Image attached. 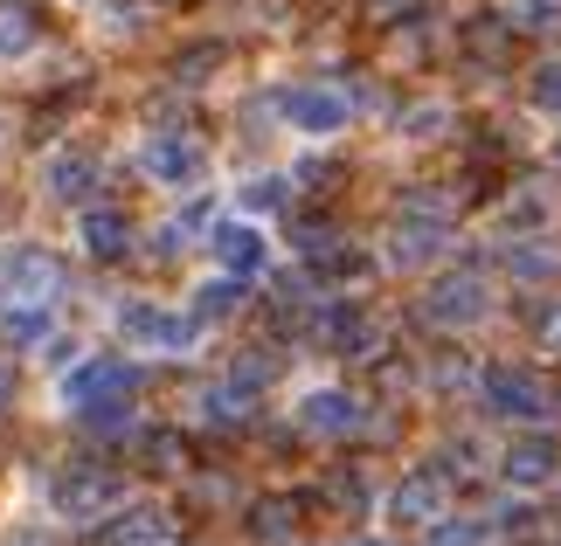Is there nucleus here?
I'll return each instance as SVG.
<instances>
[{
    "instance_id": "obj_30",
    "label": "nucleus",
    "mask_w": 561,
    "mask_h": 546,
    "mask_svg": "<svg viewBox=\"0 0 561 546\" xmlns=\"http://www.w3.org/2000/svg\"><path fill=\"white\" fill-rule=\"evenodd\" d=\"M8 546H56V539H49V533H35V526H28V533H14Z\"/></svg>"
},
{
    "instance_id": "obj_4",
    "label": "nucleus",
    "mask_w": 561,
    "mask_h": 546,
    "mask_svg": "<svg viewBox=\"0 0 561 546\" xmlns=\"http://www.w3.org/2000/svg\"><path fill=\"white\" fill-rule=\"evenodd\" d=\"M139 173H146L153 187L187 194V187L208 181V146L194 139V132H146V139H139Z\"/></svg>"
},
{
    "instance_id": "obj_15",
    "label": "nucleus",
    "mask_w": 561,
    "mask_h": 546,
    "mask_svg": "<svg viewBox=\"0 0 561 546\" xmlns=\"http://www.w3.org/2000/svg\"><path fill=\"white\" fill-rule=\"evenodd\" d=\"M444 214H409V222L396 229V249H388V264L396 270H416V264H430V256L444 249Z\"/></svg>"
},
{
    "instance_id": "obj_9",
    "label": "nucleus",
    "mask_w": 561,
    "mask_h": 546,
    "mask_svg": "<svg viewBox=\"0 0 561 546\" xmlns=\"http://www.w3.org/2000/svg\"><path fill=\"white\" fill-rule=\"evenodd\" d=\"M479 395H485L492 415H513V422H541L548 415V387L534 374H520V367H485Z\"/></svg>"
},
{
    "instance_id": "obj_12",
    "label": "nucleus",
    "mask_w": 561,
    "mask_h": 546,
    "mask_svg": "<svg viewBox=\"0 0 561 546\" xmlns=\"http://www.w3.org/2000/svg\"><path fill=\"white\" fill-rule=\"evenodd\" d=\"M77 249L91 256V264H118V256L133 249V222H125L118 208H77Z\"/></svg>"
},
{
    "instance_id": "obj_27",
    "label": "nucleus",
    "mask_w": 561,
    "mask_h": 546,
    "mask_svg": "<svg viewBox=\"0 0 561 546\" xmlns=\"http://www.w3.org/2000/svg\"><path fill=\"white\" fill-rule=\"evenodd\" d=\"M250 533L264 539V546H285V539H291V526H285V506H256V519H250Z\"/></svg>"
},
{
    "instance_id": "obj_26",
    "label": "nucleus",
    "mask_w": 561,
    "mask_h": 546,
    "mask_svg": "<svg viewBox=\"0 0 561 546\" xmlns=\"http://www.w3.org/2000/svg\"><path fill=\"white\" fill-rule=\"evenodd\" d=\"M146 456H153L160 471H181V456H187V450H181V435H174V429H146Z\"/></svg>"
},
{
    "instance_id": "obj_20",
    "label": "nucleus",
    "mask_w": 561,
    "mask_h": 546,
    "mask_svg": "<svg viewBox=\"0 0 561 546\" xmlns=\"http://www.w3.org/2000/svg\"><path fill=\"white\" fill-rule=\"evenodd\" d=\"M285 201H291V181H285V173H256V181L243 187V214H277Z\"/></svg>"
},
{
    "instance_id": "obj_28",
    "label": "nucleus",
    "mask_w": 561,
    "mask_h": 546,
    "mask_svg": "<svg viewBox=\"0 0 561 546\" xmlns=\"http://www.w3.org/2000/svg\"><path fill=\"white\" fill-rule=\"evenodd\" d=\"M534 333H541V346H548V353H561V298H554V304H541Z\"/></svg>"
},
{
    "instance_id": "obj_23",
    "label": "nucleus",
    "mask_w": 561,
    "mask_h": 546,
    "mask_svg": "<svg viewBox=\"0 0 561 546\" xmlns=\"http://www.w3.org/2000/svg\"><path fill=\"white\" fill-rule=\"evenodd\" d=\"M444 125H450L444 104H416V112H402V139H437Z\"/></svg>"
},
{
    "instance_id": "obj_21",
    "label": "nucleus",
    "mask_w": 561,
    "mask_h": 546,
    "mask_svg": "<svg viewBox=\"0 0 561 546\" xmlns=\"http://www.w3.org/2000/svg\"><path fill=\"white\" fill-rule=\"evenodd\" d=\"M271 381H277V360L264 353V346H256V353H243V360L229 367V387H236V395H256V387H271Z\"/></svg>"
},
{
    "instance_id": "obj_7",
    "label": "nucleus",
    "mask_w": 561,
    "mask_h": 546,
    "mask_svg": "<svg viewBox=\"0 0 561 546\" xmlns=\"http://www.w3.org/2000/svg\"><path fill=\"white\" fill-rule=\"evenodd\" d=\"M485 312H492V298H485V277H479V270H450V277H437V283L423 291V318L444 325V333L479 325Z\"/></svg>"
},
{
    "instance_id": "obj_24",
    "label": "nucleus",
    "mask_w": 561,
    "mask_h": 546,
    "mask_svg": "<svg viewBox=\"0 0 561 546\" xmlns=\"http://www.w3.org/2000/svg\"><path fill=\"white\" fill-rule=\"evenodd\" d=\"M527 97L541 104V112H561V62H541V70H534V83H527Z\"/></svg>"
},
{
    "instance_id": "obj_31",
    "label": "nucleus",
    "mask_w": 561,
    "mask_h": 546,
    "mask_svg": "<svg viewBox=\"0 0 561 546\" xmlns=\"http://www.w3.org/2000/svg\"><path fill=\"white\" fill-rule=\"evenodd\" d=\"M340 546H381V539H340Z\"/></svg>"
},
{
    "instance_id": "obj_17",
    "label": "nucleus",
    "mask_w": 561,
    "mask_h": 546,
    "mask_svg": "<svg viewBox=\"0 0 561 546\" xmlns=\"http://www.w3.org/2000/svg\"><path fill=\"white\" fill-rule=\"evenodd\" d=\"M42 49V21L28 8H0V70H14V62H28Z\"/></svg>"
},
{
    "instance_id": "obj_13",
    "label": "nucleus",
    "mask_w": 561,
    "mask_h": 546,
    "mask_svg": "<svg viewBox=\"0 0 561 546\" xmlns=\"http://www.w3.org/2000/svg\"><path fill=\"white\" fill-rule=\"evenodd\" d=\"M91 546H167V512L133 506V512H104V526L91 519Z\"/></svg>"
},
{
    "instance_id": "obj_5",
    "label": "nucleus",
    "mask_w": 561,
    "mask_h": 546,
    "mask_svg": "<svg viewBox=\"0 0 561 546\" xmlns=\"http://www.w3.org/2000/svg\"><path fill=\"white\" fill-rule=\"evenodd\" d=\"M104 187V160L91 146H56L49 160H42V194H49L56 208H91Z\"/></svg>"
},
{
    "instance_id": "obj_32",
    "label": "nucleus",
    "mask_w": 561,
    "mask_h": 546,
    "mask_svg": "<svg viewBox=\"0 0 561 546\" xmlns=\"http://www.w3.org/2000/svg\"><path fill=\"white\" fill-rule=\"evenodd\" d=\"M70 8H91V0H70Z\"/></svg>"
},
{
    "instance_id": "obj_22",
    "label": "nucleus",
    "mask_w": 561,
    "mask_h": 546,
    "mask_svg": "<svg viewBox=\"0 0 561 546\" xmlns=\"http://www.w3.org/2000/svg\"><path fill=\"white\" fill-rule=\"evenodd\" d=\"M430 546H485V526L479 519H430Z\"/></svg>"
},
{
    "instance_id": "obj_29",
    "label": "nucleus",
    "mask_w": 561,
    "mask_h": 546,
    "mask_svg": "<svg viewBox=\"0 0 561 546\" xmlns=\"http://www.w3.org/2000/svg\"><path fill=\"white\" fill-rule=\"evenodd\" d=\"M0 408H14V367H0Z\"/></svg>"
},
{
    "instance_id": "obj_3",
    "label": "nucleus",
    "mask_w": 561,
    "mask_h": 546,
    "mask_svg": "<svg viewBox=\"0 0 561 546\" xmlns=\"http://www.w3.org/2000/svg\"><path fill=\"white\" fill-rule=\"evenodd\" d=\"M139 387V367L133 360H118V353H77L70 367H62V381H56V402L62 408H98V402H125Z\"/></svg>"
},
{
    "instance_id": "obj_10",
    "label": "nucleus",
    "mask_w": 561,
    "mask_h": 546,
    "mask_svg": "<svg viewBox=\"0 0 561 546\" xmlns=\"http://www.w3.org/2000/svg\"><path fill=\"white\" fill-rule=\"evenodd\" d=\"M208 256L222 264L229 277H264V264H271V243H264V229L256 222H215L208 229Z\"/></svg>"
},
{
    "instance_id": "obj_14",
    "label": "nucleus",
    "mask_w": 561,
    "mask_h": 546,
    "mask_svg": "<svg viewBox=\"0 0 561 546\" xmlns=\"http://www.w3.org/2000/svg\"><path fill=\"white\" fill-rule=\"evenodd\" d=\"M444 512V477L437 471H409L396 498H388V519H402V526H430V519Z\"/></svg>"
},
{
    "instance_id": "obj_2",
    "label": "nucleus",
    "mask_w": 561,
    "mask_h": 546,
    "mask_svg": "<svg viewBox=\"0 0 561 546\" xmlns=\"http://www.w3.org/2000/svg\"><path fill=\"white\" fill-rule=\"evenodd\" d=\"M112 333L133 346V353H187V346L202 339V325H194V312H174V304H160V298H118Z\"/></svg>"
},
{
    "instance_id": "obj_11",
    "label": "nucleus",
    "mask_w": 561,
    "mask_h": 546,
    "mask_svg": "<svg viewBox=\"0 0 561 546\" xmlns=\"http://www.w3.org/2000/svg\"><path fill=\"white\" fill-rule=\"evenodd\" d=\"M298 422L312 435H360L368 429V408H360L347 387H312V395L298 402Z\"/></svg>"
},
{
    "instance_id": "obj_6",
    "label": "nucleus",
    "mask_w": 561,
    "mask_h": 546,
    "mask_svg": "<svg viewBox=\"0 0 561 546\" xmlns=\"http://www.w3.org/2000/svg\"><path fill=\"white\" fill-rule=\"evenodd\" d=\"M277 112H285L291 132H306V139H333V132H347L354 104H347V91H333V83H298V91L277 97Z\"/></svg>"
},
{
    "instance_id": "obj_33",
    "label": "nucleus",
    "mask_w": 561,
    "mask_h": 546,
    "mask_svg": "<svg viewBox=\"0 0 561 546\" xmlns=\"http://www.w3.org/2000/svg\"><path fill=\"white\" fill-rule=\"evenodd\" d=\"M554 160H561V139H554Z\"/></svg>"
},
{
    "instance_id": "obj_8",
    "label": "nucleus",
    "mask_w": 561,
    "mask_h": 546,
    "mask_svg": "<svg viewBox=\"0 0 561 546\" xmlns=\"http://www.w3.org/2000/svg\"><path fill=\"white\" fill-rule=\"evenodd\" d=\"M62 291V264L42 243H14L8 256H0V298H35L49 304Z\"/></svg>"
},
{
    "instance_id": "obj_25",
    "label": "nucleus",
    "mask_w": 561,
    "mask_h": 546,
    "mask_svg": "<svg viewBox=\"0 0 561 546\" xmlns=\"http://www.w3.org/2000/svg\"><path fill=\"white\" fill-rule=\"evenodd\" d=\"M513 277H561V256L554 249H513Z\"/></svg>"
},
{
    "instance_id": "obj_16",
    "label": "nucleus",
    "mask_w": 561,
    "mask_h": 546,
    "mask_svg": "<svg viewBox=\"0 0 561 546\" xmlns=\"http://www.w3.org/2000/svg\"><path fill=\"white\" fill-rule=\"evenodd\" d=\"M554 471H561V443H554V435H520V443L506 450V477H513V485H548Z\"/></svg>"
},
{
    "instance_id": "obj_19",
    "label": "nucleus",
    "mask_w": 561,
    "mask_h": 546,
    "mask_svg": "<svg viewBox=\"0 0 561 546\" xmlns=\"http://www.w3.org/2000/svg\"><path fill=\"white\" fill-rule=\"evenodd\" d=\"M0 333H8L14 346H42L56 333V318H49V304H35V298H14L8 312H0Z\"/></svg>"
},
{
    "instance_id": "obj_18",
    "label": "nucleus",
    "mask_w": 561,
    "mask_h": 546,
    "mask_svg": "<svg viewBox=\"0 0 561 546\" xmlns=\"http://www.w3.org/2000/svg\"><path fill=\"white\" fill-rule=\"evenodd\" d=\"M243 312V277H215V283H202L194 291V325H222V318H236Z\"/></svg>"
},
{
    "instance_id": "obj_1",
    "label": "nucleus",
    "mask_w": 561,
    "mask_h": 546,
    "mask_svg": "<svg viewBox=\"0 0 561 546\" xmlns=\"http://www.w3.org/2000/svg\"><path fill=\"white\" fill-rule=\"evenodd\" d=\"M42 498H49L56 519H70V526H91V519H104L112 506H125V477L91 464V456H77V464H56V477L42 485Z\"/></svg>"
}]
</instances>
